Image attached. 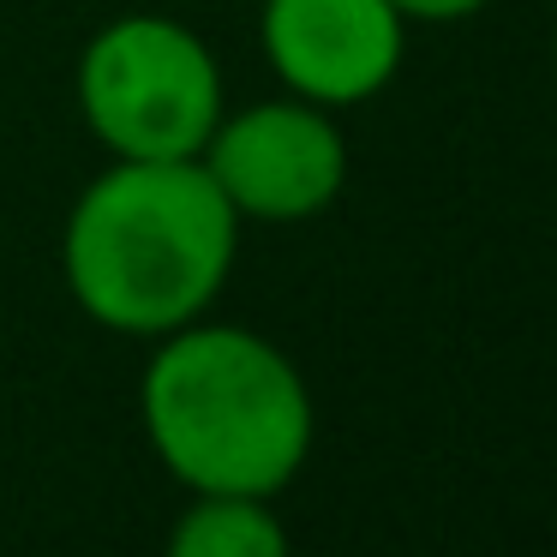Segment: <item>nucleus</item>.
<instances>
[{
  "instance_id": "1",
  "label": "nucleus",
  "mask_w": 557,
  "mask_h": 557,
  "mask_svg": "<svg viewBox=\"0 0 557 557\" xmlns=\"http://www.w3.org/2000/svg\"><path fill=\"white\" fill-rule=\"evenodd\" d=\"M240 216L198 157L114 162L66 216V288L121 336H169L205 318L234 270Z\"/></svg>"
},
{
  "instance_id": "2",
  "label": "nucleus",
  "mask_w": 557,
  "mask_h": 557,
  "mask_svg": "<svg viewBox=\"0 0 557 557\" xmlns=\"http://www.w3.org/2000/svg\"><path fill=\"white\" fill-rule=\"evenodd\" d=\"M145 432L193 492L270 497L312 449V396L276 342L234 324L169 330L145 366Z\"/></svg>"
},
{
  "instance_id": "3",
  "label": "nucleus",
  "mask_w": 557,
  "mask_h": 557,
  "mask_svg": "<svg viewBox=\"0 0 557 557\" xmlns=\"http://www.w3.org/2000/svg\"><path fill=\"white\" fill-rule=\"evenodd\" d=\"M78 109L121 162H186L222 121L216 54L174 18H114L78 61Z\"/></svg>"
},
{
  "instance_id": "4",
  "label": "nucleus",
  "mask_w": 557,
  "mask_h": 557,
  "mask_svg": "<svg viewBox=\"0 0 557 557\" xmlns=\"http://www.w3.org/2000/svg\"><path fill=\"white\" fill-rule=\"evenodd\" d=\"M198 162L222 186L234 216L252 222H306L324 205H336L342 181H348L342 126L306 97L258 102L234 121H216Z\"/></svg>"
},
{
  "instance_id": "5",
  "label": "nucleus",
  "mask_w": 557,
  "mask_h": 557,
  "mask_svg": "<svg viewBox=\"0 0 557 557\" xmlns=\"http://www.w3.org/2000/svg\"><path fill=\"white\" fill-rule=\"evenodd\" d=\"M408 18L389 0H264V54L318 109L366 102L396 78Z\"/></svg>"
},
{
  "instance_id": "6",
  "label": "nucleus",
  "mask_w": 557,
  "mask_h": 557,
  "mask_svg": "<svg viewBox=\"0 0 557 557\" xmlns=\"http://www.w3.org/2000/svg\"><path fill=\"white\" fill-rule=\"evenodd\" d=\"M169 557H288V533L264 497L198 492L169 533Z\"/></svg>"
},
{
  "instance_id": "7",
  "label": "nucleus",
  "mask_w": 557,
  "mask_h": 557,
  "mask_svg": "<svg viewBox=\"0 0 557 557\" xmlns=\"http://www.w3.org/2000/svg\"><path fill=\"white\" fill-rule=\"evenodd\" d=\"M401 18H420V25H444V18H468L480 13L485 0H389Z\"/></svg>"
}]
</instances>
